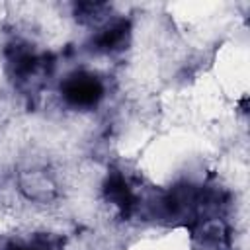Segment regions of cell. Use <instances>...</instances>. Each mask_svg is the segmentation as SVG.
Masks as SVG:
<instances>
[{"label": "cell", "mask_w": 250, "mask_h": 250, "mask_svg": "<svg viewBox=\"0 0 250 250\" xmlns=\"http://www.w3.org/2000/svg\"><path fill=\"white\" fill-rule=\"evenodd\" d=\"M14 66L18 72H29L33 66H35V57L27 51H18L16 53V59H14Z\"/></svg>", "instance_id": "cell-4"}, {"label": "cell", "mask_w": 250, "mask_h": 250, "mask_svg": "<svg viewBox=\"0 0 250 250\" xmlns=\"http://www.w3.org/2000/svg\"><path fill=\"white\" fill-rule=\"evenodd\" d=\"M127 29H129V23H127L125 20L117 21L115 25H111L109 29H105V31L96 39V45H98L100 49H113V47H117V45L123 41Z\"/></svg>", "instance_id": "cell-3"}, {"label": "cell", "mask_w": 250, "mask_h": 250, "mask_svg": "<svg viewBox=\"0 0 250 250\" xmlns=\"http://www.w3.org/2000/svg\"><path fill=\"white\" fill-rule=\"evenodd\" d=\"M62 94L74 105H92L102 98L104 88L98 78L84 72H76L68 76V80L62 84Z\"/></svg>", "instance_id": "cell-1"}, {"label": "cell", "mask_w": 250, "mask_h": 250, "mask_svg": "<svg viewBox=\"0 0 250 250\" xmlns=\"http://www.w3.org/2000/svg\"><path fill=\"white\" fill-rule=\"evenodd\" d=\"M12 250H23V248H12Z\"/></svg>", "instance_id": "cell-5"}, {"label": "cell", "mask_w": 250, "mask_h": 250, "mask_svg": "<svg viewBox=\"0 0 250 250\" xmlns=\"http://www.w3.org/2000/svg\"><path fill=\"white\" fill-rule=\"evenodd\" d=\"M105 195L121 209L123 215H129L131 207H133V193L127 186V182L123 180V176L119 172H111L107 182H105Z\"/></svg>", "instance_id": "cell-2"}]
</instances>
